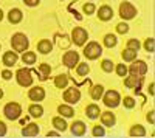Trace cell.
Masks as SVG:
<instances>
[{
	"label": "cell",
	"instance_id": "obj_1",
	"mask_svg": "<svg viewBox=\"0 0 155 138\" xmlns=\"http://www.w3.org/2000/svg\"><path fill=\"white\" fill-rule=\"evenodd\" d=\"M11 44H12V48H14L16 51H25V50L28 48V45H30V42H28V39H27V36H25V34H20V33H17V34L12 36Z\"/></svg>",
	"mask_w": 155,
	"mask_h": 138
},
{
	"label": "cell",
	"instance_id": "obj_2",
	"mask_svg": "<svg viewBox=\"0 0 155 138\" xmlns=\"http://www.w3.org/2000/svg\"><path fill=\"white\" fill-rule=\"evenodd\" d=\"M101 53H102V48H101V45H99L98 42H90V44L84 48L85 58H87V59H92V61L96 59V58H99Z\"/></svg>",
	"mask_w": 155,
	"mask_h": 138
},
{
	"label": "cell",
	"instance_id": "obj_3",
	"mask_svg": "<svg viewBox=\"0 0 155 138\" xmlns=\"http://www.w3.org/2000/svg\"><path fill=\"white\" fill-rule=\"evenodd\" d=\"M16 78H17V82L23 87H30L33 84V76H31V71L28 68H20L16 74Z\"/></svg>",
	"mask_w": 155,
	"mask_h": 138
},
{
	"label": "cell",
	"instance_id": "obj_4",
	"mask_svg": "<svg viewBox=\"0 0 155 138\" xmlns=\"http://www.w3.org/2000/svg\"><path fill=\"white\" fill-rule=\"evenodd\" d=\"M3 112H5V117L8 120H17L20 117V113H22V109H20V106L17 103H9V104L5 106Z\"/></svg>",
	"mask_w": 155,
	"mask_h": 138
},
{
	"label": "cell",
	"instance_id": "obj_5",
	"mask_svg": "<svg viewBox=\"0 0 155 138\" xmlns=\"http://www.w3.org/2000/svg\"><path fill=\"white\" fill-rule=\"evenodd\" d=\"M137 14V9L134 5H130L129 2H123L120 5V16L123 19H134Z\"/></svg>",
	"mask_w": 155,
	"mask_h": 138
},
{
	"label": "cell",
	"instance_id": "obj_6",
	"mask_svg": "<svg viewBox=\"0 0 155 138\" xmlns=\"http://www.w3.org/2000/svg\"><path fill=\"white\" fill-rule=\"evenodd\" d=\"M129 71H130V74H134V76L141 78L143 74H146L147 65H146V62H143V61H135L134 64L130 65V68H129Z\"/></svg>",
	"mask_w": 155,
	"mask_h": 138
},
{
	"label": "cell",
	"instance_id": "obj_7",
	"mask_svg": "<svg viewBox=\"0 0 155 138\" xmlns=\"http://www.w3.org/2000/svg\"><path fill=\"white\" fill-rule=\"evenodd\" d=\"M120 95H118V92H115V90H109L106 95H104V104L107 106V107H116L120 104Z\"/></svg>",
	"mask_w": 155,
	"mask_h": 138
},
{
	"label": "cell",
	"instance_id": "obj_8",
	"mask_svg": "<svg viewBox=\"0 0 155 138\" xmlns=\"http://www.w3.org/2000/svg\"><path fill=\"white\" fill-rule=\"evenodd\" d=\"M71 37H73V42L76 45H84V42L87 41V31L84 28H74L73 33H71Z\"/></svg>",
	"mask_w": 155,
	"mask_h": 138
},
{
	"label": "cell",
	"instance_id": "obj_9",
	"mask_svg": "<svg viewBox=\"0 0 155 138\" xmlns=\"http://www.w3.org/2000/svg\"><path fill=\"white\" fill-rule=\"evenodd\" d=\"M79 98H81V92L78 90V89H68V90H65V93H64V99H65L67 103H70V104H74V103H78L79 101Z\"/></svg>",
	"mask_w": 155,
	"mask_h": 138
},
{
	"label": "cell",
	"instance_id": "obj_10",
	"mask_svg": "<svg viewBox=\"0 0 155 138\" xmlns=\"http://www.w3.org/2000/svg\"><path fill=\"white\" fill-rule=\"evenodd\" d=\"M78 61H79V54H78L76 51H67L65 54H64V64H65L68 68H73Z\"/></svg>",
	"mask_w": 155,
	"mask_h": 138
},
{
	"label": "cell",
	"instance_id": "obj_11",
	"mask_svg": "<svg viewBox=\"0 0 155 138\" xmlns=\"http://www.w3.org/2000/svg\"><path fill=\"white\" fill-rule=\"evenodd\" d=\"M28 96H30L31 101H42V99L45 98V90L42 89V87H34V89L30 90Z\"/></svg>",
	"mask_w": 155,
	"mask_h": 138
},
{
	"label": "cell",
	"instance_id": "obj_12",
	"mask_svg": "<svg viewBox=\"0 0 155 138\" xmlns=\"http://www.w3.org/2000/svg\"><path fill=\"white\" fill-rule=\"evenodd\" d=\"M98 17H99L101 20H110V19L113 17V9H112L110 6H107V5L101 6L99 11H98Z\"/></svg>",
	"mask_w": 155,
	"mask_h": 138
},
{
	"label": "cell",
	"instance_id": "obj_13",
	"mask_svg": "<svg viewBox=\"0 0 155 138\" xmlns=\"http://www.w3.org/2000/svg\"><path fill=\"white\" fill-rule=\"evenodd\" d=\"M17 62V54L14 53V51H6L5 54H3V64L6 65V67H12Z\"/></svg>",
	"mask_w": 155,
	"mask_h": 138
},
{
	"label": "cell",
	"instance_id": "obj_14",
	"mask_svg": "<svg viewBox=\"0 0 155 138\" xmlns=\"http://www.w3.org/2000/svg\"><path fill=\"white\" fill-rule=\"evenodd\" d=\"M37 133H39V126H37V124H34V123L28 124V126H25L23 130H22V135H25V136H34Z\"/></svg>",
	"mask_w": 155,
	"mask_h": 138
},
{
	"label": "cell",
	"instance_id": "obj_15",
	"mask_svg": "<svg viewBox=\"0 0 155 138\" xmlns=\"http://www.w3.org/2000/svg\"><path fill=\"white\" fill-rule=\"evenodd\" d=\"M99 113H101V110H99V107H98L96 104H90V106H87V109H85V115H87L88 118H92V120L98 118Z\"/></svg>",
	"mask_w": 155,
	"mask_h": 138
},
{
	"label": "cell",
	"instance_id": "obj_16",
	"mask_svg": "<svg viewBox=\"0 0 155 138\" xmlns=\"http://www.w3.org/2000/svg\"><path fill=\"white\" fill-rule=\"evenodd\" d=\"M71 132H73V135H84L85 133V124L82 123V121H74L73 124H71Z\"/></svg>",
	"mask_w": 155,
	"mask_h": 138
},
{
	"label": "cell",
	"instance_id": "obj_17",
	"mask_svg": "<svg viewBox=\"0 0 155 138\" xmlns=\"http://www.w3.org/2000/svg\"><path fill=\"white\" fill-rule=\"evenodd\" d=\"M101 121H102V124L104 126H109V127H112V126H115V115L113 113H110V112H104V113L101 115Z\"/></svg>",
	"mask_w": 155,
	"mask_h": 138
},
{
	"label": "cell",
	"instance_id": "obj_18",
	"mask_svg": "<svg viewBox=\"0 0 155 138\" xmlns=\"http://www.w3.org/2000/svg\"><path fill=\"white\" fill-rule=\"evenodd\" d=\"M51 48H53V45H51V42L47 41V39H44V41H41V42L37 44V50H39L42 54H48V53L51 51Z\"/></svg>",
	"mask_w": 155,
	"mask_h": 138
},
{
	"label": "cell",
	"instance_id": "obj_19",
	"mask_svg": "<svg viewBox=\"0 0 155 138\" xmlns=\"http://www.w3.org/2000/svg\"><path fill=\"white\" fill-rule=\"evenodd\" d=\"M8 19H9L11 23H19V22L22 20V11L17 9V8L11 9V11H9V14H8Z\"/></svg>",
	"mask_w": 155,
	"mask_h": 138
},
{
	"label": "cell",
	"instance_id": "obj_20",
	"mask_svg": "<svg viewBox=\"0 0 155 138\" xmlns=\"http://www.w3.org/2000/svg\"><path fill=\"white\" fill-rule=\"evenodd\" d=\"M138 84H140V78L138 76H134V74H130L127 79H124V85L129 87V89H137Z\"/></svg>",
	"mask_w": 155,
	"mask_h": 138
},
{
	"label": "cell",
	"instance_id": "obj_21",
	"mask_svg": "<svg viewBox=\"0 0 155 138\" xmlns=\"http://www.w3.org/2000/svg\"><path fill=\"white\" fill-rule=\"evenodd\" d=\"M67 82H68V78L65 76V74H59V76H56V79H54V85L58 87V89H64V87L67 85Z\"/></svg>",
	"mask_w": 155,
	"mask_h": 138
},
{
	"label": "cell",
	"instance_id": "obj_22",
	"mask_svg": "<svg viewBox=\"0 0 155 138\" xmlns=\"http://www.w3.org/2000/svg\"><path fill=\"white\" fill-rule=\"evenodd\" d=\"M102 92H104V87H102V85H93L90 95H92L93 99H99V98L102 96Z\"/></svg>",
	"mask_w": 155,
	"mask_h": 138
},
{
	"label": "cell",
	"instance_id": "obj_23",
	"mask_svg": "<svg viewBox=\"0 0 155 138\" xmlns=\"http://www.w3.org/2000/svg\"><path fill=\"white\" fill-rule=\"evenodd\" d=\"M130 135L132 136H144L146 135V130L143 126H140V124H137V126H134L130 129Z\"/></svg>",
	"mask_w": 155,
	"mask_h": 138
},
{
	"label": "cell",
	"instance_id": "obj_24",
	"mask_svg": "<svg viewBox=\"0 0 155 138\" xmlns=\"http://www.w3.org/2000/svg\"><path fill=\"white\" fill-rule=\"evenodd\" d=\"M59 113L61 115H64V117H73V113H74V110L70 107V106H65V104H62V106H59Z\"/></svg>",
	"mask_w": 155,
	"mask_h": 138
},
{
	"label": "cell",
	"instance_id": "obj_25",
	"mask_svg": "<svg viewBox=\"0 0 155 138\" xmlns=\"http://www.w3.org/2000/svg\"><path fill=\"white\" fill-rule=\"evenodd\" d=\"M53 126L56 127V129H59V130H65L67 129V124H65V121H64L62 118H59V117H56V118H53Z\"/></svg>",
	"mask_w": 155,
	"mask_h": 138
},
{
	"label": "cell",
	"instance_id": "obj_26",
	"mask_svg": "<svg viewBox=\"0 0 155 138\" xmlns=\"http://www.w3.org/2000/svg\"><path fill=\"white\" fill-rule=\"evenodd\" d=\"M22 61L25 62V64H34L36 62V54L33 51H27V53H23Z\"/></svg>",
	"mask_w": 155,
	"mask_h": 138
},
{
	"label": "cell",
	"instance_id": "obj_27",
	"mask_svg": "<svg viewBox=\"0 0 155 138\" xmlns=\"http://www.w3.org/2000/svg\"><path fill=\"white\" fill-rule=\"evenodd\" d=\"M30 113L33 115V117H42V113H44V109H42V106H39V104H34V106H31L30 107Z\"/></svg>",
	"mask_w": 155,
	"mask_h": 138
},
{
	"label": "cell",
	"instance_id": "obj_28",
	"mask_svg": "<svg viewBox=\"0 0 155 138\" xmlns=\"http://www.w3.org/2000/svg\"><path fill=\"white\" fill-rule=\"evenodd\" d=\"M137 58V51L135 50H130V48H127L123 51V59L124 61H134Z\"/></svg>",
	"mask_w": 155,
	"mask_h": 138
},
{
	"label": "cell",
	"instance_id": "obj_29",
	"mask_svg": "<svg viewBox=\"0 0 155 138\" xmlns=\"http://www.w3.org/2000/svg\"><path fill=\"white\" fill-rule=\"evenodd\" d=\"M104 45L109 47V48L115 47V45H116V37H115L113 34H107V36L104 37Z\"/></svg>",
	"mask_w": 155,
	"mask_h": 138
},
{
	"label": "cell",
	"instance_id": "obj_30",
	"mask_svg": "<svg viewBox=\"0 0 155 138\" xmlns=\"http://www.w3.org/2000/svg\"><path fill=\"white\" fill-rule=\"evenodd\" d=\"M41 73H42V76H41V79H47L48 76H50V71H51V68H50V65L48 64H41Z\"/></svg>",
	"mask_w": 155,
	"mask_h": 138
},
{
	"label": "cell",
	"instance_id": "obj_31",
	"mask_svg": "<svg viewBox=\"0 0 155 138\" xmlns=\"http://www.w3.org/2000/svg\"><path fill=\"white\" fill-rule=\"evenodd\" d=\"M88 71H90V67L87 64H79L78 65V74H79V76H85Z\"/></svg>",
	"mask_w": 155,
	"mask_h": 138
},
{
	"label": "cell",
	"instance_id": "obj_32",
	"mask_svg": "<svg viewBox=\"0 0 155 138\" xmlns=\"http://www.w3.org/2000/svg\"><path fill=\"white\" fill-rule=\"evenodd\" d=\"M102 70L104 71H107V73H110L112 70H113V62L112 61H109V59H106V61H102Z\"/></svg>",
	"mask_w": 155,
	"mask_h": 138
},
{
	"label": "cell",
	"instance_id": "obj_33",
	"mask_svg": "<svg viewBox=\"0 0 155 138\" xmlns=\"http://www.w3.org/2000/svg\"><path fill=\"white\" fill-rule=\"evenodd\" d=\"M140 42L137 41V39H130V41H129L127 42V48H130V50H135V51H138V50H140Z\"/></svg>",
	"mask_w": 155,
	"mask_h": 138
},
{
	"label": "cell",
	"instance_id": "obj_34",
	"mask_svg": "<svg viewBox=\"0 0 155 138\" xmlns=\"http://www.w3.org/2000/svg\"><path fill=\"white\" fill-rule=\"evenodd\" d=\"M116 73H118V76H126L127 67H126L124 64H118V67H116Z\"/></svg>",
	"mask_w": 155,
	"mask_h": 138
},
{
	"label": "cell",
	"instance_id": "obj_35",
	"mask_svg": "<svg viewBox=\"0 0 155 138\" xmlns=\"http://www.w3.org/2000/svg\"><path fill=\"white\" fill-rule=\"evenodd\" d=\"M84 12L85 14H93L95 12V5L93 3H85L84 5Z\"/></svg>",
	"mask_w": 155,
	"mask_h": 138
},
{
	"label": "cell",
	"instance_id": "obj_36",
	"mask_svg": "<svg viewBox=\"0 0 155 138\" xmlns=\"http://www.w3.org/2000/svg\"><path fill=\"white\" fill-rule=\"evenodd\" d=\"M144 48L147 50V51H153V39L152 37H149V39H146V42H144Z\"/></svg>",
	"mask_w": 155,
	"mask_h": 138
},
{
	"label": "cell",
	"instance_id": "obj_37",
	"mask_svg": "<svg viewBox=\"0 0 155 138\" xmlns=\"http://www.w3.org/2000/svg\"><path fill=\"white\" fill-rule=\"evenodd\" d=\"M116 31L121 33V34H124V33L129 31V27H127L126 23H118V25H116Z\"/></svg>",
	"mask_w": 155,
	"mask_h": 138
},
{
	"label": "cell",
	"instance_id": "obj_38",
	"mask_svg": "<svg viewBox=\"0 0 155 138\" xmlns=\"http://www.w3.org/2000/svg\"><path fill=\"white\" fill-rule=\"evenodd\" d=\"M124 106H126L127 109H132V107L135 106V101H134L130 96H127V98H124Z\"/></svg>",
	"mask_w": 155,
	"mask_h": 138
},
{
	"label": "cell",
	"instance_id": "obj_39",
	"mask_svg": "<svg viewBox=\"0 0 155 138\" xmlns=\"http://www.w3.org/2000/svg\"><path fill=\"white\" fill-rule=\"evenodd\" d=\"M93 135H95V136H102V135H104V129L99 127V126L93 127Z\"/></svg>",
	"mask_w": 155,
	"mask_h": 138
},
{
	"label": "cell",
	"instance_id": "obj_40",
	"mask_svg": "<svg viewBox=\"0 0 155 138\" xmlns=\"http://www.w3.org/2000/svg\"><path fill=\"white\" fill-rule=\"evenodd\" d=\"M6 133V126H5V123L0 121V136H3Z\"/></svg>",
	"mask_w": 155,
	"mask_h": 138
},
{
	"label": "cell",
	"instance_id": "obj_41",
	"mask_svg": "<svg viewBox=\"0 0 155 138\" xmlns=\"http://www.w3.org/2000/svg\"><path fill=\"white\" fill-rule=\"evenodd\" d=\"M25 3H27L28 6H34V5H37L39 2H41V0H23Z\"/></svg>",
	"mask_w": 155,
	"mask_h": 138
},
{
	"label": "cell",
	"instance_id": "obj_42",
	"mask_svg": "<svg viewBox=\"0 0 155 138\" xmlns=\"http://www.w3.org/2000/svg\"><path fill=\"white\" fill-rule=\"evenodd\" d=\"M147 121H149L150 124H153V123H155V120H153V110L147 113Z\"/></svg>",
	"mask_w": 155,
	"mask_h": 138
},
{
	"label": "cell",
	"instance_id": "obj_43",
	"mask_svg": "<svg viewBox=\"0 0 155 138\" xmlns=\"http://www.w3.org/2000/svg\"><path fill=\"white\" fill-rule=\"evenodd\" d=\"M2 76H3V79H9V78L12 76V73H11V71H8V70H5V71L2 73Z\"/></svg>",
	"mask_w": 155,
	"mask_h": 138
},
{
	"label": "cell",
	"instance_id": "obj_44",
	"mask_svg": "<svg viewBox=\"0 0 155 138\" xmlns=\"http://www.w3.org/2000/svg\"><path fill=\"white\" fill-rule=\"evenodd\" d=\"M149 93L153 95V84H150V87H149Z\"/></svg>",
	"mask_w": 155,
	"mask_h": 138
},
{
	"label": "cell",
	"instance_id": "obj_45",
	"mask_svg": "<svg viewBox=\"0 0 155 138\" xmlns=\"http://www.w3.org/2000/svg\"><path fill=\"white\" fill-rule=\"evenodd\" d=\"M58 132H48V136H56Z\"/></svg>",
	"mask_w": 155,
	"mask_h": 138
},
{
	"label": "cell",
	"instance_id": "obj_46",
	"mask_svg": "<svg viewBox=\"0 0 155 138\" xmlns=\"http://www.w3.org/2000/svg\"><path fill=\"white\" fill-rule=\"evenodd\" d=\"M3 19V12H2V9H0V20Z\"/></svg>",
	"mask_w": 155,
	"mask_h": 138
},
{
	"label": "cell",
	"instance_id": "obj_47",
	"mask_svg": "<svg viewBox=\"0 0 155 138\" xmlns=\"http://www.w3.org/2000/svg\"><path fill=\"white\" fill-rule=\"evenodd\" d=\"M3 96V92H2V89H0V98H2Z\"/></svg>",
	"mask_w": 155,
	"mask_h": 138
}]
</instances>
